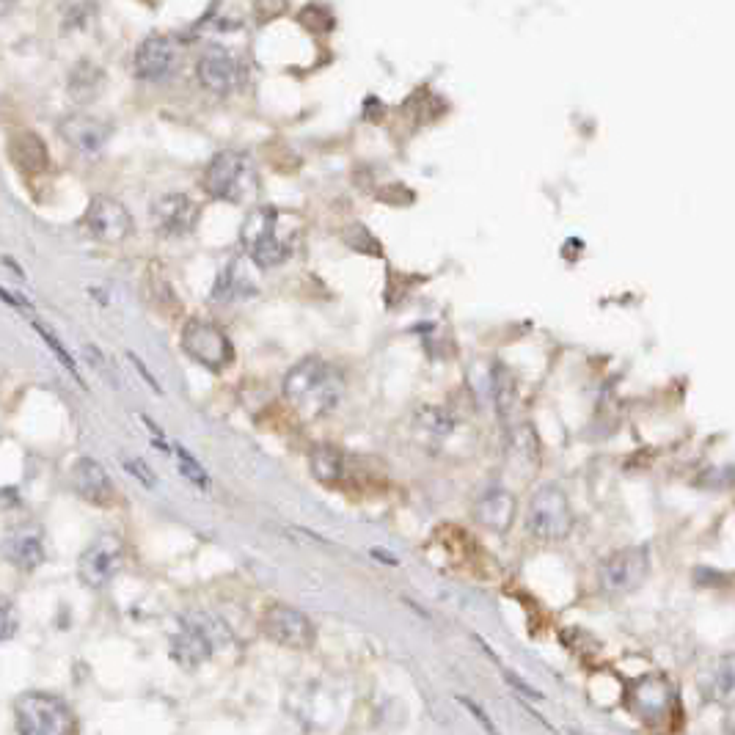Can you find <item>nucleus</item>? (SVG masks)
I'll return each instance as SVG.
<instances>
[{
	"label": "nucleus",
	"mask_w": 735,
	"mask_h": 735,
	"mask_svg": "<svg viewBox=\"0 0 735 735\" xmlns=\"http://www.w3.org/2000/svg\"><path fill=\"white\" fill-rule=\"evenodd\" d=\"M342 389V372L317 356L303 358L284 378V397L306 419H320L334 411L342 400Z\"/></svg>",
	"instance_id": "nucleus-1"
},
{
	"label": "nucleus",
	"mask_w": 735,
	"mask_h": 735,
	"mask_svg": "<svg viewBox=\"0 0 735 735\" xmlns=\"http://www.w3.org/2000/svg\"><path fill=\"white\" fill-rule=\"evenodd\" d=\"M204 190L212 199L229 201V204H248L257 199L259 193V177L254 160L237 152V149H226L212 157L210 166L204 171Z\"/></svg>",
	"instance_id": "nucleus-2"
},
{
	"label": "nucleus",
	"mask_w": 735,
	"mask_h": 735,
	"mask_svg": "<svg viewBox=\"0 0 735 735\" xmlns=\"http://www.w3.org/2000/svg\"><path fill=\"white\" fill-rule=\"evenodd\" d=\"M229 642H232V634L223 625V620L207 612H190L188 617H182L177 636L171 639V656L179 667L196 669Z\"/></svg>",
	"instance_id": "nucleus-3"
},
{
	"label": "nucleus",
	"mask_w": 735,
	"mask_h": 735,
	"mask_svg": "<svg viewBox=\"0 0 735 735\" xmlns=\"http://www.w3.org/2000/svg\"><path fill=\"white\" fill-rule=\"evenodd\" d=\"M279 221L281 212L276 207H254L245 215L240 243L257 268H276L284 259H290L292 243L281 234Z\"/></svg>",
	"instance_id": "nucleus-4"
},
{
	"label": "nucleus",
	"mask_w": 735,
	"mask_h": 735,
	"mask_svg": "<svg viewBox=\"0 0 735 735\" xmlns=\"http://www.w3.org/2000/svg\"><path fill=\"white\" fill-rule=\"evenodd\" d=\"M17 730L25 735H67L75 730V713L56 694L28 691L14 702Z\"/></svg>",
	"instance_id": "nucleus-5"
},
{
	"label": "nucleus",
	"mask_w": 735,
	"mask_h": 735,
	"mask_svg": "<svg viewBox=\"0 0 735 735\" xmlns=\"http://www.w3.org/2000/svg\"><path fill=\"white\" fill-rule=\"evenodd\" d=\"M526 526L540 540H565L573 529V510H570L568 493L557 482H546L532 493L529 510H526Z\"/></svg>",
	"instance_id": "nucleus-6"
},
{
	"label": "nucleus",
	"mask_w": 735,
	"mask_h": 735,
	"mask_svg": "<svg viewBox=\"0 0 735 735\" xmlns=\"http://www.w3.org/2000/svg\"><path fill=\"white\" fill-rule=\"evenodd\" d=\"M182 350L188 353L196 364L221 372V369L232 367L234 347L229 336L223 334L221 328L210 320H199L193 317L182 328Z\"/></svg>",
	"instance_id": "nucleus-7"
},
{
	"label": "nucleus",
	"mask_w": 735,
	"mask_h": 735,
	"mask_svg": "<svg viewBox=\"0 0 735 735\" xmlns=\"http://www.w3.org/2000/svg\"><path fill=\"white\" fill-rule=\"evenodd\" d=\"M650 573V554L647 548H623L609 559H603L598 579H601L603 592L609 595H628L642 587V581Z\"/></svg>",
	"instance_id": "nucleus-8"
},
{
	"label": "nucleus",
	"mask_w": 735,
	"mask_h": 735,
	"mask_svg": "<svg viewBox=\"0 0 735 735\" xmlns=\"http://www.w3.org/2000/svg\"><path fill=\"white\" fill-rule=\"evenodd\" d=\"M124 565V546L116 535H100L78 559L80 581L91 590L108 587Z\"/></svg>",
	"instance_id": "nucleus-9"
},
{
	"label": "nucleus",
	"mask_w": 735,
	"mask_h": 735,
	"mask_svg": "<svg viewBox=\"0 0 735 735\" xmlns=\"http://www.w3.org/2000/svg\"><path fill=\"white\" fill-rule=\"evenodd\" d=\"M196 78L207 91L226 97L243 86V64L229 47L210 45L201 50L196 61Z\"/></svg>",
	"instance_id": "nucleus-10"
},
{
	"label": "nucleus",
	"mask_w": 735,
	"mask_h": 735,
	"mask_svg": "<svg viewBox=\"0 0 735 735\" xmlns=\"http://www.w3.org/2000/svg\"><path fill=\"white\" fill-rule=\"evenodd\" d=\"M262 631L276 645L290 647V650H309L317 639L314 623L295 606L287 603H276L270 606L265 617H262Z\"/></svg>",
	"instance_id": "nucleus-11"
},
{
	"label": "nucleus",
	"mask_w": 735,
	"mask_h": 735,
	"mask_svg": "<svg viewBox=\"0 0 735 735\" xmlns=\"http://www.w3.org/2000/svg\"><path fill=\"white\" fill-rule=\"evenodd\" d=\"M83 226L100 243H122L135 229L133 215L127 212L122 201L111 199V196H94L89 201V210L83 215Z\"/></svg>",
	"instance_id": "nucleus-12"
},
{
	"label": "nucleus",
	"mask_w": 735,
	"mask_h": 735,
	"mask_svg": "<svg viewBox=\"0 0 735 735\" xmlns=\"http://www.w3.org/2000/svg\"><path fill=\"white\" fill-rule=\"evenodd\" d=\"M179 64V50L168 36H146L144 42L135 50V75L146 83H163Z\"/></svg>",
	"instance_id": "nucleus-13"
},
{
	"label": "nucleus",
	"mask_w": 735,
	"mask_h": 735,
	"mask_svg": "<svg viewBox=\"0 0 735 735\" xmlns=\"http://www.w3.org/2000/svg\"><path fill=\"white\" fill-rule=\"evenodd\" d=\"M199 215V204L185 193H166L152 204V223L157 232L168 234V237H182V234L193 232Z\"/></svg>",
	"instance_id": "nucleus-14"
},
{
	"label": "nucleus",
	"mask_w": 735,
	"mask_h": 735,
	"mask_svg": "<svg viewBox=\"0 0 735 735\" xmlns=\"http://www.w3.org/2000/svg\"><path fill=\"white\" fill-rule=\"evenodd\" d=\"M61 138L69 146H75L83 155H97L102 146L111 141L113 127L108 122H102L97 116H86V113H75L67 116L61 127H58Z\"/></svg>",
	"instance_id": "nucleus-15"
},
{
	"label": "nucleus",
	"mask_w": 735,
	"mask_h": 735,
	"mask_svg": "<svg viewBox=\"0 0 735 735\" xmlns=\"http://www.w3.org/2000/svg\"><path fill=\"white\" fill-rule=\"evenodd\" d=\"M0 551H3V557L9 559L14 568L20 570H36L47 559L45 540H42V532L36 526L12 529L6 535V540H3Z\"/></svg>",
	"instance_id": "nucleus-16"
},
{
	"label": "nucleus",
	"mask_w": 735,
	"mask_h": 735,
	"mask_svg": "<svg viewBox=\"0 0 735 735\" xmlns=\"http://www.w3.org/2000/svg\"><path fill=\"white\" fill-rule=\"evenodd\" d=\"M72 488L78 490L80 499H86L91 504H111L113 502V482L108 477V471L91 460V457H80L78 463L72 466Z\"/></svg>",
	"instance_id": "nucleus-17"
},
{
	"label": "nucleus",
	"mask_w": 735,
	"mask_h": 735,
	"mask_svg": "<svg viewBox=\"0 0 735 735\" xmlns=\"http://www.w3.org/2000/svg\"><path fill=\"white\" fill-rule=\"evenodd\" d=\"M474 518H477V524H482L490 532L504 535L515 518V496L504 488L488 490L474 507Z\"/></svg>",
	"instance_id": "nucleus-18"
},
{
	"label": "nucleus",
	"mask_w": 735,
	"mask_h": 735,
	"mask_svg": "<svg viewBox=\"0 0 735 735\" xmlns=\"http://www.w3.org/2000/svg\"><path fill=\"white\" fill-rule=\"evenodd\" d=\"M9 157L23 174H42L50 166L45 141L36 133H17L9 141Z\"/></svg>",
	"instance_id": "nucleus-19"
},
{
	"label": "nucleus",
	"mask_w": 735,
	"mask_h": 735,
	"mask_svg": "<svg viewBox=\"0 0 735 735\" xmlns=\"http://www.w3.org/2000/svg\"><path fill=\"white\" fill-rule=\"evenodd\" d=\"M102 86H105V72H102L97 64H91V61H80V64H75L67 78L69 97L75 102H80V105L97 100L102 94Z\"/></svg>",
	"instance_id": "nucleus-20"
},
{
	"label": "nucleus",
	"mask_w": 735,
	"mask_h": 735,
	"mask_svg": "<svg viewBox=\"0 0 735 735\" xmlns=\"http://www.w3.org/2000/svg\"><path fill=\"white\" fill-rule=\"evenodd\" d=\"M669 700H672V689L661 678H650L639 683V689L634 691V708L642 719H653L667 711Z\"/></svg>",
	"instance_id": "nucleus-21"
},
{
	"label": "nucleus",
	"mask_w": 735,
	"mask_h": 735,
	"mask_svg": "<svg viewBox=\"0 0 735 735\" xmlns=\"http://www.w3.org/2000/svg\"><path fill=\"white\" fill-rule=\"evenodd\" d=\"M493 400H496V411L504 424H510L515 405H518V389H515V378L507 364L496 361L493 367Z\"/></svg>",
	"instance_id": "nucleus-22"
},
{
	"label": "nucleus",
	"mask_w": 735,
	"mask_h": 735,
	"mask_svg": "<svg viewBox=\"0 0 735 735\" xmlns=\"http://www.w3.org/2000/svg\"><path fill=\"white\" fill-rule=\"evenodd\" d=\"M251 292H254V287H251L248 273L243 270V259H234L221 273L212 295H215V301H232V298H248Z\"/></svg>",
	"instance_id": "nucleus-23"
},
{
	"label": "nucleus",
	"mask_w": 735,
	"mask_h": 735,
	"mask_svg": "<svg viewBox=\"0 0 735 735\" xmlns=\"http://www.w3.org/2000/svg\"><path fill=\"white\" fill-rule=\"evenodd\" d=\"M342 468H345V460H342V452L336 446H314L312 474L320 482H336V479L342 477Z\"/></svg>",
	"instance_id": "nucleus-24"
},
{
	"label": "nucleus",
	"mask_w": 735,
	"mask_h": 735,
	"mask_svg": "<svg viewBox=\"0 0 735 735\" xmlns=\"http://www.w3.org/2000/svg\"><path fill=\"white\" fill-rule=\"evenodd\" d=\"M735 661L730 653H724L719 658V664L713 669V691H716V700L722 702H730L733 700V691H735Z\"/></svg>",
	"instance_id": "nucleus-25"
},
{
	"label": "nucleus",
	"mask_w": 735,
	"mask_h": 735,
	"mask_svg": "<svg viewBox=\"0 0 735 735\" xmlns=\"http://www.w3.org/2000/svg\"><path fill=\"white\" fill-rule=\"evenodd\" d=\"M510 441H513V449H518V455L526 457L529 463H537L540 460V441H537L532 424H515L510 427Z\"/></svg>",
	"instance_id": "nucleus-26"
},
{
	"label": "nucleus",
	"mask_w": 735,
	"mask_h": 735,
	"mask_svg": "<svg viewBox=\"0 0 735 735\" xmlns=\"http://www.w3.org/2000/svg\"><path fill=\"white\" fill-rule=\"evenodd\" d=\"M34 331L39 336H42V339H45V345L50 347L53 353H56V358H58V361H61V367H67L69 375H72V378L78 380L80 386L86 389V383H83V378H80V372H78V364L72 361V356H69L67 347L61 345V339H58V336L53 334V331H50V328H47V325H42V323H34Z\"/></svg>",
	"instance_id": "nucleus-27"
},
{
	"label": "nucleus",
	"mask_w": 735,
	"mask_h": 735,
	"mask_svg": "<svg viewBox=\"0 0 735 735\" xmlns=\"http://www.w3.org/2000/svg\"><path fill=\"white\" fill-rule=\"evenodd\" d=\"M177 460H179V471H182V477L190 479L196 488L210 490V477H207V471H204V466H201L196 457L190 455L188 449L177 446Z\"/></svg>",
	"instance_id": "nucleus-28"
},
{
	"label": "nucleus",
	"mask_w": 735,
	"mask_h": 735,
	"mask_svg": "<svg viewBox=\"0 0 735 735\" xmlns=\"http://www.w3.org/2000/svg\"><path fill=\"white\" fill-rule=\"evenodd\" d=\"M419 419L424 422V430H430V433L438 435L452 433V427H455L452 416L446 411H441V408H422V411H419Z\"/></svg>",
	"instance_id": "nucleus-29"
},
{
	"label": "nucleus",
	"mask_w": 735,
	"mask_h": 735,
	"mask_svg": "<svg viewBox=\"0 0 735 735\" xmlns=\"http://www.w3.org/2000/svg\"><path fill=\"white\" fill-rule=\"evenodd\" d=\"M17 625H20V617H17V609L9 598H0V642L12 639L17 634Z\"/></svg>",
	"instance_id": "nucleus-30"
},
{
	"label": "nucleus",
	"mask_w": 735,
	"mask_h": 735,
	"mask_svg": "<svg viewBox=\"0 0 735 735\" xmlns=\"http://www.w3.org/2000/svg\"><path fill=\"white\" fill-rule=\"evenodd\" d=\"M124 468L133 474V477H138L141 482H144L146 488H155V474H149V466H146L144 460H124Z\"/></svg>",
	"instance_id": "nucleus-31"
},
{
	"label": "nucleus",
	"mask_w": 735,
	"mask_h": 735,
	"mask_svg": "<svg viewBox=\"0 0 735 735\" xmlns=\"http://www.w3.org/2000/svg\"><path fill=\"white\" fill-rule=\"evenodd\" d=\"M457 702H460V705H466L468 711L474 713V719H477V722L482 724V727H485V730H488V733H496V727H493V722H490L488 716H485V713H482V708H479L477 702H471V700H468V697H457Z\"/></svg>",
	"instance_id": "nucleus-32"
},
{
	"label": "nucleus",
	"mask_w": 735,
	"mask_h": 735,
	"mask_svg": "<svg viewBox=\"0 0 735 735\" xmlns=\"http://www.w3.org/2000/svg\"><path fill=\"white\" fill-rule=\"evenodd\" d=\"M130 361H133L135 369H138V372H141V375H144L146 383H149V386H152V389H155L157 394H160V386H157V380L152 378V375H149V369L144 367V361H141V358H138V356H133V353H130Z\"/></svg>",
	"instance_id": "nucleus-33"
},
{
	"label": "nucleus",
	"mask_w": 735,
	"mask_h": 735,
	"mask_svg": "<svg viewBox=\"0 0 735 735\" xmlns=\"http://www.w3.org/2000/svg\"><path fill=\"white\" fill-rule=\"evenodd\" d=\"M507 680H510V686H513V689H521V694H526V697H537V700H540V694H537L532 686H526L521 678H513V675H507Z\"/></svg>",
	"instance_id": "nucleus-34"
},
{
	"label": "nucleus",
	"mask_w": 735,
	"mask_h": 735,
	"mask_svg": "<svg viewBox=\"0 0 735 735\" xmlns=\"http://www.w3.org/2000/svg\"><path fill=\"white\" fill-rule=\"evenodd\" d=\"M0 298H3V301H9L12 306H17V309H28V312H31V303L25 301V298H12V292L9 290H0Z\"/></svg>",
	"instance_id": "nucleus-35"
},
{
	"label": "nucleus",
	"mask_w": 735,
	"mask_h": 735,
	"mask_svg": "<svg viewBox=\"0 0 735 735\" xmlns=\"http://www.w3.org/2000/svg\"><path fill=\"white\" fill-rule=\"evenodd\" d=\"M372 557H378L380 562H386V565H397V559L386 554V551H380V548H372Z\"/></svg>",
	"instance_id": "nucleus-36"
}]
</instances>
